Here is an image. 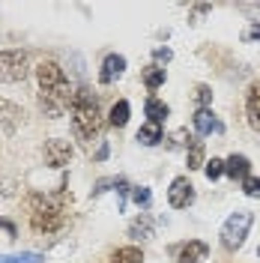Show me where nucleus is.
I'll return each mask as SVG.
<instances>
[{
    "label": "nucleus",
    "mask_w": 260,
    "mask_h": 263,
    "mask_svg": "<svg viewBox=\"0 0 260 263\" xmlns=\"http://www.w3.org/2000/svg\"><path fill=\"white\" fill-rule=\"evenodd\" d=\"M243 192L248 197H260V177H248V180H243Z\"/></svg>",
    "instance_id": "27"
},
{
    "label": "nucleus",
    "mask_w": 260,
    "mask_h": 263,
    "mask_svg": "<svg viewBox=\"0 0 260 263\" xmlns=\"http://www.w3.org/2000/svg\"><path fill=\"white\" fill-rule=\"evenodd\" d=\"M195 102H197V111H200V108H210L212 90L207 87V84H197V87H195Z\"/></svg>",
    "instance_id": "24"
},
{
    "label": "nucleus",
    "mask_w": 260,
    "mask_h": 263,
    "mask_svg": "<svg viewBox=\"0 0 260 263\" xmlns=\"http://www.w3.org/2000/svg\"><path fill=\"white\" fill-rule=\"evenodd\" d=\"M207 254H210V246L207 242L189 239V242H182L177 248V263H200V260H207Z\"/></svg>",
    "instance_id": "9"
},
{
    "label": "nucleus",
    "mask_w": 260,
    "mask_h": 263,
    "mask_svg": "<svg viewBox=\"0 0 260 263\" xmlns=\"http://www.w3.org/2000/svg\"><path fill=\"white\" fill-rule=\"evenodd\" d=\"M164 78H168V75H164L162 66H146V69H144V84H146V90H159V87L164 84Z\"/></svg>",
    "instance_id": "21"
},
{
    "label": "nucleus",
    "mask_w": 260,
    "mask_h": 263,
    "mask_svg": "<svg viewBox=\"0 0 260 263\" xmlns=\"http://www.w3.org/2000/svg\"><path fill=\"white\" fill-rule=\"evenodd\" d=\"M243 39L245 42H260V21H254V24L243 33Z\"/></svg>",
    "instance_id": "29"
},
{
    "label": "nucleus",
    "mask_w": 260,
    "mask_h": 263,
    "mask_svg": "<svg viewBox=\"0 0 260 263\" xmlns=\"http://www.w3.org/2000/svg\"><path fill=\"white\" fill-rule=\"evenodd\" d=\"M21 123H24V111L18 108L15 102L0 99V126H3L6 132H15Z\"/></svg>",
    "instance_id": "12"
},
{
    "label": "nucleus",
    "mask_w": 260,
    "mask_h": 263,
    "mask_svg": "<svg viewBox=\"0 0 260 263\" xmlns=\"http://www.w3.org/2000/svg\"><path fill=\"white\" fill-rule=\"evenodd\" d=\"M144 114L150 117V123H156V126H162L164 120H168V114H171V108L164 105L162 99L150 96V99H146V105H144Z\"/></svg>",
    "instance_id": "15"
},
{
    "label": "nucleus",
    "mask_w": 260,
    "mask_h": 263,
    "mask_svg": "<svg viewBox=\"0 0 260 263\" xmlns=\"http://www.w3.org/2000/svg\"><path fill=\"white\" fill-rule=\"evenodd\" d=\"M132 200H135L141 210H146V206L153 203V192H150L146 185H135V189H132Z\"/></svg>",
    "instance_id": "23"
},
{
    "label": "nucleus",
    "mask_w": 260,
    "mask_h": 263,
    "mask_svg": "<svg viewBox=\"0 0 260 263\" xmlns=\"http://www.w3.org/2000/svg\"><path fill=\"white\" fill-rule=\"evenodd\" d=\"M192 126H195V132L200 135V138H207V135H221V132H225L221 120L212 114L210 108H200V111H195V117H192Z\"/></svg>",
    "instance_id": "8"
},
{
    "label": "nucleus",
    "mask_w": 260,
    "mask_h": 263,
    "mask_svg": "<svg viewBox=\"0 0 260 263\" xmlns=\"http://www.w3.org/2000/svg\"><path fill=\"white\" fill-rule=\"evenodd\" d=\"M111 263H144V251L135 246H123L111 254Z\"/></svg>",
    "instance_id": "18"
},
{
    "label": "nucleus",
    "mask_w": 260,
    "mask_h": 263,
    "mask_svg": "<svg viewBox=\"0 0 260 263\" xmlns=\"http://www.w3.org/2000/svg\"><path fill=\"white\" fill-rule=\"evenodd\" d=\"M108 153H111V147H108V144L102 141V144H99V149H96V156H93V159H96V162H105V159H108Z\"/></svg>",
    "instance_id": "30"
},
{
    "label": "nucleus",
    "mask_w": 260,
    "mask_h": 263,
    "mask_svg": "<svg viewBox=\"0 0 260 263\" xmlns=\"http://www.w3.org/2000/svg\"><path fill=\"white\" fill-rule=\"evenodd\" d=\"M203 156H207V147H203V141H192L189 149H185V159H189V171H197V167H203Z\"/></svg>",
    "instance_id": "19"
},
{
    "label": "nucleus",
    "mask_w": 260,
    "mask_h": 263,
    "mask_svg": "<svg viewBox=\"0 0 260 263\" xmlns=\"http://www.w3.org/2000/svg\"><path fill=\"white\" fill-rule=\"evenodd\" d=\"M123 72H126V57H123V54H108V57L102 60V69H99V81L114 84Z\"/></svg>",
    "instance_id": "10"
},
{
    "label": "nucleus",
    "mask_w": 260,
    "mask_h": 263,
    "mask_svg": "<svg viewBox=\"0 0 260 263\" xmlns=\"http://www.w3.org/2000/svg\"><path fill=\"white\" fill-rule=\"evenodd\" d=\"M203 174H207V180H218V177L225 174V162H221V159L207 162V164H203Z\"/></svg>",
    "instance_id": "26"
},
{
    "label": "nucleus",
    "mask_w": 260,
    "mask_h": 263,
    "mask_svg": "<svg viewBox=\"0 0 260 263\" xmlns=\"http://www.w3.org/2000/svg\"><path fill=\"white\" fill-rule=\"evenodd\" d=\"M135 138H138V144H144V147H156V144L164 141V132H162V126H156V123H146V126L138 129Z\"/></svg>",
    "instance_id": "16"
},
{
    "label": "nucleus",
    "mask_w": 260,
    "mask_h": 263,
    "mask_svg": "<svg viewBox=\"0 0 260 263\" xmlns=\"http://www.w3.org/2000/svg\"><path fill=\"white\" fill-rule=\"evenodd\" d=\"M129 114H132L129 102H126V99H120V102H114V108H111V114H108V123H111L114 129H123V126L129 123Z\"/></svg>",
    "instance_id": "17"
},
{
    "label": "nucleus",
    "mask_w": 260,
    "mask_h": 263,
    "mask_svg": "<svg viewBox=\"0 0 260 263\" xmlns=\"http://www.w3.org/2000/svg\"><path fill=\"white\" fill-rule=\"evenodd\" d=\"M245 117H248V126L260 132V81H251L245 93Z\"/></svg>",
    "instance_id": "11"
},
{
    "label": "nucleus",
    "mask_w": 260,
    "mask_h": 263,
    "mask_svg": "<svg viewBox=\"0 0 260 263\" xmlns=\"http://www.w3.org/2000/svg\"><path fill=\"white\" fill-rule=\"evenodd\" d=\"M225 174H228L233 182H236V180L243 182V180H248V177H251V162H248L245 156H239V153H233L228 162H225Z\"/></svg>",
    "instance_id": "14"
},
{
    "label": "nucleus",
    "mask_w": 260,
    "mask_h": 263,
    "mask_svg": "<svg viewBox=\"0 0 260 263\" xmlns=\"http://www.w3.org/2000/svg\"><path fill=\"white\" fill-rule=\"evenodd\" d=\"M164 141H168V149H179V147L189 149V144H192V138H189V129H177L174 135H168Z\"/></svg>",
    "instance_id": "22"
},
{
    "label": "nucleus",
    "mask_w": 260,
    "mask_h": 263,
    "mask_svg": "<svg viewBox=\"0 0 260 263\" xmlns=\"http://www.w3.org/2000/svg\"><path fill=\"white\" fill-rule=\"evenodd\" d=\"M168 203H171L174 210H185V206L195 203V185L189 182V177H177V180L171 182V189H168Z\"/></svg>",
    "instance_id": "7"
},
{
    "label": "nucleus",
    "mask_w": 260,
    "mask_h": 263,
    "mask_svg": "<svg viewBox=\"0 0 260 263\" xmlns=\"http://www.w3.org/2000/svg\"><path fill=\"white\" fill-rule=\"evenodd\" d=\"M0 263H45L39 251H21V254H0Z\"/></svg>",
    "instance_id": "20"
},
{
    "label": "nucleus",
    "mask_w": 260,
    "mask_h": 263,
    "mask_svg": "<svg viewBox=\"0 0 260 263\" xmlns=\"http://www.w3.org/2000/svg\"><path fill=\"white\" fill-rule=\"evenodd\" d=\"M129 236H132V239H141V242L153 239V236H156V218H150L146 213H141L129 224Z\"/></svg>",
    "instance_id": "13"
},
{
    "label": "nucleus",
    "mask_w": 260,
    "mask_h": 263,
    "mask_svg": "<svg viewBox=\"0 0 260 263\" xmlns=\"http://www.w3.org/2000/svg\"><path fill=\"white\" fill-rule=\"evenodd\" d=\"M42 156H45V164L48 167H66V164L72 162V144L63 141V138H51L45 141V149H42Z\"/></svg>",
    "instance_id": "6"
},
{
    "label": "nucleus",
    "mask_w": 260,
    "mask_h": 263,
    "mask_svg": "<svg viewBox=\"0 0 260 263\" xmlns=\"http://www.w3.org/2000/svg\"><path fill=\"white\" fill-rule=\"evenodd\" d=\"M36 78H39V111L51 120L63 117L69 108H72V87H69V78L60 69V63L54 60H42L36 66Z\"/></svg>",
    "instance_id": "1"
},
{
    "label": "nucleus",
    "mask_w": 260,
    "mask_h": 263,
    "mask_svg": "<svg viewBox=\"0 0 260 263\" xmlns=\"http://www.w3.org/2000/svg\"><path fill=\"white\" fill-rule=\"evenodd\" d=\"M69 114H72V135H75V141H81V147L90 149L96 141H102L105 120H102L99 96L90 87H78V90H75Z\"/></svg>",
    "instance_id": "3"
},
{
    "label": "nucleus",
    "mask_w": 260,
    "mask_h": 263,
    "mask_svg": "<svg viewBox=\"0 0 260 263\" xmlns=\"http://www.w3.org/2000/svg\"><path fill=\"white\" fill-rule=\"evenodd\" d=\"M171 57H174V51H171V48H156V51H153L156 66H159V63H171Z\"/></svg>",
    "instance_id": "28"
},
{
    "label": "nucleus",
    "mask_w": 260,
    "mask_h": 263,
    "mask_svg": "<svg viewBox=\"0 0 260 263\" xmlns=\"http://www.w3.org/2000/svg\"><path fill=\"white\" fill-rule=\"evenodd\" d=\"M30 75V57L27 51L12 48L0 51V84H18Z\"/></svg>",
    "instance_id": "5"
},
{
    "label": "nucleus",
    "mask_w": 260,
    "mask_h": 263,
    "mask_svg": "<svg viewBox=\"0 0 260 263\" xmlns=\"http://www.w3.org/2000/svg\"><path fill=\"white\" fill-rule=\"evenodd\" d=\"M251 224H254V213H248V210L230 213L228 221L221 224V246L228 248V251H239L245 236H248V230H251Z\"/></svg>",
    "instance_id": "4"
},
{
    "label": "nucleus",
    "mask_w": 260,
    "mask_h": 263,
    "mask_svg": "<svg viewBox=\"0 0 260 263\" xmlns=\"http://www.w3.org/2000/svg\"><path fill=\"white\" fill-rule=\"evenodd\" d=\"M117 185H120V177H105V180H99L96 185H93L90 195L99 197V195H105V192H111V189H117Z\"/></svg>",
    "instance_id": "25"
},
{
    "label": "nucleus",
    "mask_w": 260,
    "mask_h": 263,
    "mask_svg": "<svg viewBox=\"0 0 260 263\" xmlns=\"http://www.w3.org/2000/svg\"><path fill=\"white\" fill-rule=\"evenodd\" d=\"M0 230H6V233H9V236L15 239V224H12V221H6V218H0Z\"/></svg>",
    "instance_id": "31"
},
{
    "label": "nucleus",
    "mask_w": 260,
    "mask_h": 263,
    "mask_svg": "<svg viewBox=\"0 0 260 263\" xmlns=\"http://www.w3.org/2000/svg\"><path fill=\"white\" fill-rule=\"evenodd\" d=\"M69 192H66V182L60 185V192L54 195H30L27 200V210H30V228L39 236H54L66 228L69 221Z\"/></svg>",
    "instance_id": "2"
}]
</instances>
